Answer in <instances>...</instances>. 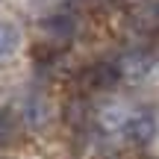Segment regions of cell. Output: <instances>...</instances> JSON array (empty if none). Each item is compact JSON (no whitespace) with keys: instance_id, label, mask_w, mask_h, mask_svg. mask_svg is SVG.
I'll return each instance as SVG.
<instances>
[{"instance_id":"obj_1","label":"cell","mask_w":159,"mask_h":159,"mask_svg":"<svg viewBox=\"0 0 159 159\" xmlns=\"http://www.w3.org/2000/svg\"><path fill=\"white\" fill-rule=\"evenodd\" d=\"M41 33H44V41L53 47V50H62L74 41L77 35V18L68 15V12H56L50 15L44 24H41Z\"/></svg>"},{"instance_id":"obj_2","label":"cell","mask_w":159,"mask_h":159,"mask_svg":"<svg viewBox=\"0 0 159 159\" xmlns=\"http://www.w3.org/2000/svg\"><path fill=\"white\" fill-rule=\"evenodd\" d=\"M21 115H24V124L27 127L44 130V127L53 121V103L47 100L44 94H30L27 100L21 103Z\"/></svg>"},{"instance_id":"obj_3","label":"cell","mask_w":159,"mask_h":159,"mask_svg":"<svg viewBox=\"0 0 159 159\" xmlns=\"http://www.w3.org/2000/svg\"><path fill=\"white\" fill-rule=\"evenodd\" d=\"M83 80H85V85L94 89V91H109V89L118 85L121 71H118V65H115V62H94L83 74Z\"/></svg>"},{"instance_id":"obj_4","label":"cell","mask_w":159,"mask_h":159,"mask_svg":"<svg viewBox=\"0 0 159 159\" xmlns=\"http://www.w3.org/2000/svg\"><path fill=\"white\" fill-rule=\"evenodd\" d=\"M124 130H127V136H130L133 142H139V144L153 142V136H156V118H153V112L130 115L127 124H124Z\"/></svg>"},{"instance_id":"obj_5","label":"cell","mask_w":159,"mask_h":159,"mask_svg":"<svg viewBox=\"0 0 159 159\" xmlns=\"http://www.w3.org/2000/svg\"><path fill=\"white\" fill-rule=\"evenodd\" d=\"M18 47H21V27L12 21H0V59L15 56Z\"/></svg>"},{"instance_id":"obj_6","label":"cell","mask_w":159,"mask_h":159,"mask_svg":"<svg viewBox=\"0 0 159 159\" xmlns=\"http://www.w3.org/2000/svg\"><path fill=\"white\" fill-rule=\"evenodd\" d=\"M127 118H130V112H127V106H121V103H106V106L100 109L103 130H124Z\"/></svg>"},{"instance_id":"obj_7","label":"cell","mask_w":159,"mask_h":159,"mask_svg":"<svg viewBox=\"0 0 159 159\" xmlns=\"http://www.w3.org/2000/svg\"><path fill=\"white\" fill-rule=\"evenodd\" d=\"M148 68H150V56H144V53H130V56H124L121 65H118L121 77H142Z\"/></svg>"},{"instance_id":"obj_8","label":"cell","mask_w":159,"mask_h":159,"mask_svg":"<svg viewBox=\"0 0 159 159\" xmlns=\"http://www.w3.org/2000/svg\"><path fill=\"white\" fill-rule=\"evenodd\" d=\"M85 118H89V106H85V100H83V97H71V100L65 103V121H68L71 127H80Z\"/></svg>"},{"instance_id":"obj_9","label":"cell","mask_w":159,"mask_h":159,"mask_svg":"<svg viewBox=\"0 0 159 159\" xmlns=\"http://www.w3.org/2000/svg\"><path fill=\"white\" fill-rule=\"evenodd\" d=\"M18 133H21V127H18L15 115L0 109V144H12L18 139Z\"/></svg>"}]
</instances>
